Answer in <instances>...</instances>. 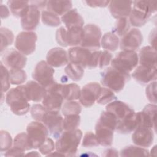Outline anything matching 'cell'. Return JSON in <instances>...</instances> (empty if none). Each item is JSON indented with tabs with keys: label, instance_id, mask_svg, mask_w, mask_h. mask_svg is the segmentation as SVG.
I'll list each match as a JSON object with an SVG mask.
<instances>
[{
	"label": "cell",
	"instance_id": "obj_50",
	"mask_svg": "<svg viewBox=\"0 0 157 157\" xmlns=\"http://www.w3.org/2000/svg\"><path fill=\"white\" fill-rule=\"evenodd\" d=\"M112 59V55L107 50L101 51L99 58V64L98 67L99 68H102L105 66H108Z\"/></svg>",
	"mask_w": 157,
	"mask_h": 157
},
{
	"label": "cell",
	"instance_id": "obj_51",
	"mask_svg": "<svg viewBox=\"0 0 157 157\" xmlns=\"http://www.w3.org/2000/svg\"><path fill=\"white\" fill-rule=\"evenodd\" d=\"M66 28L65 27L61 26L57 29L55 34V39L57 43L64 47H67L66 43Z\"/></svg>",
	"mask_w": 157,
	"mask_h": 157
},
{
	"label": "cell",
	"instance_id": "obj_1",
	"mask_svg": "<svg viewBox=\"0 0 157 157\" xmlns=\"http://www.w3.org/2000/svg\"><path fill=\"white\" fill-rule=\"evenodd\" d=\"M133 6L129 16L130 24L141 27L145 25L151 15L156 11L157 2L155 1L137 0L132 1Z\"/></svg>",
	"mask_w": 157,
	"mask_h": 157
},
{
	"label": "cell",
	"instance_id": "obj_56",
	"mask_svg": "<svg viewBox=\"0 0 157 157\" xmlns=\"http://www.w3.org/2000/svg\"><path fill=\"white\" fill-rule=\"evenodd\" d=\"M156 29H154L150 33L149 36V42L150 44V46L156 48Z\"/></svg>",
	"mask_w": 157,
	"mask_h": 157
},
{
	"label": "cell",
	"instance_id": "obj_35",
	"mask_svg": "<svg viewBox=\"0 0 157 157\" xmlns=\"http://www.w3.org/2000/svg\"><path fill=\"white\" fill-rule=\"evenodd\" d=\"M118 123V119L112 113L108 111H104L101 113L96 124L109 128L115 131Z\"/></svg>",
	"mask_w": 157,
	"mask_h": 157
},
{
	"label": "cell",
	"instance_id": "obj_11",
	"mask_svg": "<svg viewBox=\"0 0 157 157\" xmlns=\"http://www.w3.org/2000/svg\"><path fill=\"white\" fill-rule=\"evenodd\" d=\"M41 122L45 125L50 134L55 139H58L63 132V118L59 112L48 110Z\"/></svg>",
	"mask_w": 157,
	"mask_h": 157
},
{
	"label": "cell",
	"instance_id": "obj_10",
	"mask_svg": "<svg viewBox=\"0 0 157 157\" xmlns=\"http://www.w3.org/2000/svg\"><path fill=\"white\" fill-rule=\"evenodd\" d=\"M37 35L34 31H21L17 36L15 47L25 55L32 54L36 50Z\"/></svg>",
	"mask_w": 157,
	"mask_h": 157
},
{
	"label": "cell",
	"instance_id": "obj_53",
	"mask_svg": "<svg viewBox=\"0 0 157 157\" xmlns=\"http://www.w3.org/2000/svg\"><path fill=\"white\" fill-rule=\"evenodd\" d=\"M6 156H25V151L22 150L15 147L13 146V147L9 149L6 153L4 155Z\"/></svg>",
	"mask_w": 157,
	"mask_h": 157
},
{
	"label": "cell",
	"instance_id": "obj_46",
	"mask_svg": "<svg viewBox=\"0 0 157 157\" xmlns=\"http://www.w3.org/2000/svg\"><path fill=\"white\" fill-rule=\"evenodd\" d=\"M1 151H6L10 149L12 145V139L10 134L6 131L1 130L0 132Z\"/></svg>",
	"mask_w": 157,
	"mask_h": 157
},
{
	"label": "cell",
	"instance_id": "obj_6",
	"mask_svg": "<svg viewBox=\"0 0 157 157\" xmlns=\"http://www.w3.org/2000/svg\"><path fill=\"white\" fill-rule=\"evenodd\" d=\"M62 84L55 82L47 89L42 99V105L50 111L59 112L62 107L64 98L61 93Z\"/></svg>",
	"mask_w": 157,
	"mask_h": 157
},
{
	"label": "cell",
	"instance_id": "obj_5",
	"mask_svg": "<svg viewBox=\"0 0 157 157\" xmlns=\"http://www.w3.org/2000/svg\"><path fill=\"white\" fill-rule=\"evenodd\" d=\"M139 63L137 53L133 50H122L111 61V66L122 72L129 74Z\"/></svg>",
	"mask_w": 157,
	"mask_h": 157
},
{
	"label": "cell",
	"instance_id": "obj_22",
	"mask_svg": "<svg viewBox=\"0 0 157 157\" xmlns=\"http://www.w3.org/2000/svg\"><path fill=\"white\" fill-rule=\"evenodd\" d=\"M26 93L29 101H41L47 93V89L36 81H28L25 85Z\"/></svg>",
	"mask_w": 157,
	"mask_h": 157
},
{
	"label": "cell",
	"instance_id": "obj_3",
	"mask_svg": "<svg viewBox=\"0 0 157 157\" xmlns=\"http://www.w3.org/2000/svg\"><path fill=\"white\" fill-rule=\"evenodd\" d=\"M6 102L10 110L17 115H24L30 109L25 85H20L9 90L6 96Z\"/></svg>",
	"mask_w": 157,
	"mask_h": 157
},
{
	"label": "cell",
	"instance_id": "obj_16",
	"mask_svg": "<svg viewBox=\"0 0 157 157\" xmlns=\"http://www.w3.org/2000/svg\"><path fill=\"white\" fill-rule=\"evenodd\" d=\"M154 140L153 129L146 127H139L134 130L132 135L133 143L137 146L148 148L150 147Z\"/></svg>",
	"mask_w": 157,
	"mask_h": 157
},
{
	"label": "cell",
	"instance_id": "obj_12",
	"mask_svg": "<svg viewBox=\"0 0 157 157\" xmlns=\"http://www.w3.org/2000/svg\"><path fill=\"white\" fill-rule=\"evenodd\" d=\"M1 62L10 69H22L26 66L27 58L18 50L9 48L2 55Z\"/></svg>",
	"mask_w": 157,
	"mask_h": 157
},
{
	"label": "cell",
	"instance_id": "obj_54",
	"mask_svg": "<svg viewBox=\"0 0 157 157\" xmlns=\"http://www.w3.org/2000/svg\"><path fill=\"white\" fill-rule=\"evenodd\" d=\"M85 2L91 7H107L110 1H86Z\"/></svg>",
	"mask_w": 157,
	"mask_h": 157
},
{
	"label": "cell",
	"instance_id": "obj_34",
	"mask_svg": "<svg viewBox=\"0 0 157 157\" xmlns=\"http://www.w3.org/2000/svg\"><path fill=\"white\" fill-rule=\"evenodd\" d=\"M66 75L73 81L80 80L84 75V69L80 65L69 63L64 69Z\"/></svg>",
	"mask_w": 157,
	"mask_h": 157
},
{
	"label": "cell",
	"instance_id": "obj_14",
	"mask_svg": "<svg viewBox=\"0 0 157 157\" xmlns=\"http://www.w3.org/2000/svg\"><path fill=\"white\" fill-rule=\"evenodd\" d=\"M143 41L141 31L137 28L131 29L124 34L120 41V47L122 50H133L138 49Z\"/></svg>",
	"mask_w": 157,
	"mask_h": 157
},
{
	"label": "cell",
	"instance_id": "obj_48",
	"mask_svg": "<svg viewBox=\"0 0 157 157\" xmlns=\"http://www.w3.org/2000/svg\"><path fill=\"white\" fill-rule=\"evenodd\" d=\"M55 148V144L53 142V140L50 138L47 137L45 140L41 144L39 147V151L44 155L47 156L51 153Z\"/></svg>",
	"mask_w": 157,
	"mask_h": 157
},
{
	"label": "cell",
	"instance_id": "obj_31",
	"mask_svg": "<svg viewBox=\"0 0 157 157\" xmlns=\"http://www.w3.org/2000/svg\"><path fill=\"white\" fill-rule=\"evenodd\" d=\"M120 44L118 36L112 32L105 33L101 38V45L102 47L107 51H115Z\"/></svg>",
	"mask_w": 157,
	"mask_h": 157
},
{
	"label": "cell",
	"instance_id": "obj_37",
	"mask_svg": "<svg viewBox=\"0 0 157 157\" xmlns=\"http://www.w3.org/2000/svg\"><path fill=\"white\" fill-rule=\"evenodd\" d=\"M62 113L64 116L69 115H79L82 111L80 102L76 101H67L62 105Z\"/></svg>",
	"mask_w": 157,
	"mask_h": 157
},
{
	"label": "cell",
	"instance_id": "obj_2",
	"mask_svg": "<svg viewBox=\"0 0 157 157\" xmlns=\"http://www.w3.org/2000/svg\"><path fill=\"white\" fill-rule=\"evenodd\" d=\"M82 132L79 129L72 131H64L56 141V150L63 154L65 156H75L82 140Z\"/></svg>",
	"mask_w": 157,
	"mask_h": 157
},
{
	"label": "cell",
	"instance_id": "obj_17",
	"mask_svg": "<svg viewBox=\"0 0 157 157\" xmlns=\"http://www.w3.org/2000/svg\"><path fill=\"white\" fill-rule=\"evenodd\" d=\"M156 107V104H149L144 108L142 111L137 112L139 119V127L154 129L155 131Z\"/></svg>",
	"mask_w": 157,
	"mask_h": 157
},
{
	"label": "cell",
	"instance_id": "obj_15",
	"mask_svg": "<svg viewBox=\"0 0 157 157\" xmlns=\"http://www.w3.org/2000/svg\"><path fill=\"white\" fill-rule=\"evenodd\" d=\"M91 53V50L81 46L72 47L67 52L70 63L78 64L83 69L87 68Z\"/></svg>",
	"mask_w": 157,
	"mask_h": 157
},
{
	"label": "cell",
	"instance_id": "obj_27",
	"mask_svg": "<svg viewBox=\"0 0 157 157\" xmlns=\"http://www.w3.org/2000/svg\"><path fill=\"white\" fill-rule=\"evenodd\" d=\"M113 131L111 129L96 124L95 134L99 145L103 147H110L113 142Z\"/></svg>",
	"mask_w": 157,
	"mask_h": 157
},
{
	"label": "cell",
	"instance_id": "obj_55",
	"mask_svg": "<svg viewBox=\"0 0 157 157\" xmlns=\"http://www.w3.org/2000/svg\"><path fill=\"white\" fill-rule=\"evenodd\" d=\"M102 156H118V151L114 148H107L104 151V153L102 154Z\"/></svg>",
	"mask_w": 157,
	"mask_h": 157
},
{
	"label": "cell",
	"instance_id": "obj_25",
	"mask_svg": "<svg viewBox=\"0 0 157 157\" xmlns=\"http://www.w3.org/2000/svg\"><path fill=\"white\" fill-rule=\"evenodd\" d=\"M139 62L140 65L149 67H156V50L151 46H145L140 51Z\"/></svg>",
	"mask_w": 157,
	"mask_h": 157
},
{
	"label": "cell",
	"instance_id": "obj_39",
	"mask_svg": "<svg viewBox=\"0 0 157 157\" xmlns=\"http://www.w3.org/2000/svg\"><path fill=\"white\" fill-rule=\"evenodd\" d=\"M1 52H2L8 46L12 44L14 35L11 30L7 28L1 27Z\"/></svg>",
	"mask_w": 157,
	"mask_h": 157
},
{
	"label": "cell",
	"instance_id": "obj_33",
	"mask_svg": "<svg viewBox=\"0 0 157 157\" xmlns=\"http://www.w3.org/2000/svg\"><path fill=\"white\" fill-rule=\"evenodd\" d=\"M120 156H148L149 151L147 149L135 145H129L125 147L120 151Z\"/></svg>",
	"mask_w": 157,
	"mask_h": 157
},
{
	"label": "cell",
	"instance_id": "obj_49",
	"mask_svg": "<svg viewBox=\"0 0 157 157\" xmlns=\"http://www.w3.org/2000/svg\"><path fill=\"white\" fill-rule=\"evenodd\" d=\"M146 96L148 100L152 104L156 103V82H151L147 86L145 90Z\"/></svg>",
	"mask_w": 157,
	"mask_h": 157
},
{
	"label": "cell",
	"instance_id": "obj_40",
	"mask_svg": "<svg viewBox=\"0 0 157 157\" xmlns=\"http://www.w3.org/2000/svg\"><path fill=\"white\" fill-rule=\"evenodd\" d=\"M9 76L10 83L16 85L23 83L27 78L26 72L22 69H10Z\"/></svg>",
	"mask_w": 157,
	"mask_h": 157
},
{
	"label": "cell",
	"instance_id": "obj_24",
	"mask_svg": "<svg viewBox=\"0 0 157 157\" xmlns=\"http://www.w3.org/2000/svg\"><path fill=\"white\" fill-rule=\"evenodd\" d=\"M139 127V119L137 112L128 115L118 121L115 130L120 134H129Z\"/></svg>",
	"mask_w": 157,
	"mask_h": 157
},
{
	"label": "cell",
	"instance_id": "obj_60",
	"mask_svg": "<svg viewBox=\"0 0 157 157\" xmlns=\"http://www.w3.org/2000/svg\"><path fill=\"white\" fill-rule=\"evenodd\" d=\"M26 156H40V154L38 153L37 151H31L30 153H28L27 154L25 155Z\"/></svg>",
	"mask_w": 157,
	"mask_h": 157
},
{
	"label": "cell",
	"instance_id": "obj_4",
	"mask_svg": "<svg viewBox=\"0 0 157 157\" xmlns=\"http://www.w3.org/2000/svg\"><path fill=\"white\" fill-rule=\"evenodd\" d=\"M129 79V74L122 72L111 66L106 68L101 73V82L105 87L118 93L123 89Z\"/></svg>",
	"mask_w": 157,
	"mask_h": 157
},
{
	"label": "cell",
	"instance_id": "obj_29",
	"mask_svg": "<svg viewBox=\"0 0 157 157\" xmlns=\"http://www.w3.org/2000/svg\"><path fill=\"white\" fill-rule=\"evenodd\" d=\"M72 7L71 1H48L46 7L48 11L58 16L63 15L70 10Z\"/></svg>",
	"mask_w": 157,
	"mask_h": 157
},
{
	"label": "cell",
	"instance_id": "obj_52",
	"mask_svg": "<svg viewBox=\"0 0 157 157\" xmlns=\"http://www.w3.org/2000/svg\"><path fill=\"white\" fill-rule=\"evenodd\" d=\"M100 53H101V50H95L92 52L91 58H90L88 65L87 66L88 69H94L98 67Z\"/></svg>",
	"mask_w": 157,
	"mask_h": 157
},
{
	"label": "cell",
	"instance_id": "obj_28",
	"mask_svg": "<svg viewBox=\"0 0 157 157\" xmlns=\"http://www.w3.org/2000/svg\"><path fill=\"white\" fill-rule=\"evenodd\" d=\"M83 36V27L75 26L66 29V43L67 46L76 47L81 45Z\"/></svg>",
	"mask_w": 157,
	"mask_h": 157
},
{
	"label": "cell",
	"instance_id": "obj_21",
	"mask_svg": "<svg viewBox=\"0 0 157 157\" xmlns=\"http://www.w3.org/2000/svg\"><path fill=\"white\" fill-rule=\"evenodd\" d=\"M132 77L141 85H145L156 80V67L139 65L132 73Z\"/></svg>",
	"mask_w": 157,
	"mask_h": 157
},
{
	"label": "cell",
	"instance_id": "obj_7",
	"mask_svg": "<svg viewBox=\"0 0 157 157\" xmlns=\"http://www.w3.org/2000/svg\"><path fill=\"white\" fill-rule=\"evenodd\" d=\"M102 32L94 24H88L83 27V36L80 46L90 50H97L101 47Z\"/></svg>",
	"mask_w": 157,
	"mask_h": 157
},
{
	"label": "cell",
	"instance_id": "obj_8",
	"mask_svg": "<svg viewBox=\"0 0 157 157\" xmlns=\"http://www.w3.org/2000/svg\"><path fill=\"white\" fill-rule=\"evenodd\" d=\"M54 73V69L45 61L42 60L36 64L32 77L35 81L47 89L55 83Z\"/></svg>",
	"mask_w": 157,
	"mask_h": 157
},
{
	"label": "cell",
	"instance_id": "obj_38",
	"mask_svg": "<svg viewBox=\"0 0 157 157\" xmlns=\"http://www.w3.org/2000/svg\"><path fill=\"white\" fill-rule=\"evenodd\" d=\"M41 20L45 25L51 27L58 26L61 23V20L59 16L48 10H44L42 12Z\"/></svg>",
	"mask_w": 157,
	"mask_h": 157
},
{
	"label": "cell",
	"instance_id": "obj_47",
	"mask_svg": "<svg viewBox=\"0 0 157 157\" xmlns=\"http://www.w3.org/2000/svg\"><path fill=\"white\" fill-rule=\"evenodd\" d=\"M99 145L96 134L92 132H87L85 134L82 140V146L86 148H91Z\"/></svg>",
	"mask_w": 157,
	"mask_h": 157
},
{
	"label": "cell",
	"instance_id": "obj_59",
	"mask_svg": "<svg viewBox=\"0 0 157 157\" xmlns=\"http://www.w3.org/2000/svg\"><path fill=\"white\" fill-rule=\"evenodd\" d=\"M65 156L63 154L61 153L60 152L58 151L57 150L56 151H54V152H52L51 153H50L49 155H47V156Z\"/></svg>",
	"mask_w": 157,
	"mask_h": 157
},
{
	"label": "cell",
	"instance_id": "obj_32",
	"mask_svg": "<svg viewBox=\"0 0 157 157\" xmlns=\"http://www.w3.org/2000/svg\"><path fill=\"white\" fill-rule=\"evenodd\" d=\"M81 89L75 83L64 84L62 85L61 93L66 101H75L79 99Z\"/></svg>",
	"mask_w": 157,
	"mask_h": 157
},
{
	"label": "cell",
	"instance_id": "obj_57",
	"mask_svg": "<svg viewBox=\"0 0 157 157\" xmlns=\"http://www.w3.org/2000/svg\"><path fill=\"white\" fill-rule=\"evenodd\" d=\"M9 15V10L8 8L3 5L1 4V16L2 18H6Z\"/></svg>",
	"mask_w": 157,
	"mask_h": 157
},
{
	"label": "cell",
	"instance_id": "obj_18",
	"mask_svg": "<svg viewBox=\"0 0 157 157\" xmlns=\"http://www.w3.org/2000/svg\"><path fill=\"white\" fill-rule=\"evenodd\" d=\"M40 17L39 9L36 6L30 4L28 11L21 18L22 28L27 31H32L35 29L39 23Z\"/></svg>",
	"mask_w": 157,
	"mask_h": 157
},
{
	"label": "cell",
	"instance_id": "obj_23",
	"mask_svg": "<svg viewBox=\"0 0 157 157\" xmlns=\"http://www.w3.org/2000/svg\"><path fill=\"white\" fill-rule=\"evenodd\" d=\"M106 111H108L114 115L118 119L121 120L128 115L134 112L129 105L121 101H114L107 104L106 105Z\"/></svg>",
	"mask_w": 157,
	"mask_h": 157
},
{
	"label": "cell",
	"instance_id": "obj_30",
	"mask_svg": "<svg viewBox=\"0 0 157 157\" xmlns=\"http://www.w3.org/2000/svg\"><path fill=\"white\" fill-rule=\"evenodd\" d=\"M7 5L13 16L21 18L29 9V2L26 1H8Z\"/></svg>",
	"mask_w": 157,
	"mask_h": 157
},
{
	"label": "cell",
	"instance_id": "obj_36",
	"mask_svg": "<svg viewBox=\"0 0 157 157\" xmlns=\"http://www.w3.org/2000/svg\"><path fill=\"white\" fill-rule=\"evenodd\" d=\"M13 147L18 148L24 151L33 148L27 133L23 132L18 134L15 136L13 140Z\"/></svg>",
	"mask_w": 157,
	"mask_h": 157
},
{
	"label": "cell",
	"instance_id": "obj_19",
	"mask_svg": "<svg viewBox=\"0 0 157 157\" xmlns=\"http://www.w3.org/2000/svg\"><path fill=\"white\" fill-rule=\"evenodd\" d=\"M67 52L62 48L55 47L50 49L46 56V62L52 67H59L68 64Z\"/></svg>",
	"mask_w": 157,
	"mask_h": 157
},
{
	"label": "cell",
	"instance_id": "obj_45",
	"mask_svg": "<svg viewBox=\"0 0 157 157\" xmlns=\"http://www.w3.org/2000/svg\"><path fill=\"white\" fill-rule=\"evenodd\" d=\"M47 111L48 110L43 105L39 104H33L30 110L32 118L34 120L40 122Z\"/></svg>",
	"mask_w": 157,
	"mask_h": 157
},
{
	"label": "cell",
	"instance_id": "obj_43",
	"mask_svg": "<svg viewBox=\"0 0 157 157\" xmlns=\"http://www.w3.org/2000/svg\"><path fill=\"white\" fill-rule=\"evenodd\" d=\"M131 24L128 18H121L117 20L115 26L114 32L120 37H123L130 30Z\"/></svg>",
	"mask_w": 157,
	"mask_h": 157
},
{
	"label": "cell",
	"instance_id": "obj_58",
	"mask_svg": "<svg viewBox=\"0 0 157 157\" xmlns=\"http://www.w3.org/2000/svg\"><path fill=\"white\" fill-rule=\"evenodd\" d=\"M47 1H30L29 3L36 6L37 7L40 9L44 8L47 5Z\"/></svg>",
	"mask_w": 157,
	"mask_h": 157
},
{
	"label": "cell",
	"instance_id": "obj_42",
	"mask_svg": "<svg viewBox=\"0 0 157 157\" xmlns=\"http://www.w3.org/2000/svg\"><path fill=\"white\" fill-rule=\"evenodd\" d=\"M80 123L79 115H69L63 119V128L64 131H72L77 129Z\"/></svg>",
	"mask_w": 157,
	"mask_h": 157
},
{
	"label": "cell",
	"instance_id": "obj_41",
	"mask_svg": "<svg viewBox=\"0 0 157 157\" xmlns=\"http://www.w3.org/2000/svg\"><path fill=\"white\" fill-rule=\"evenodd\" d=\"M116 99L117 97L113 91L106 87H101L96 102L99 104L105 105L113 101Z\"/></svg>",
	"mask_w": 157,
	"mask_h": 157
},
{
	"label": "cell",
	"instance_id": "obj_26",
	"mask_svg": "<svg viewBox=\"0 0 157 157\" xmlns=\"http://www.w3.org/2000/svg\"><path fill=\"white\" fill-rule=\"evenodd\" d=\"M61 20L64 24L66 29L75 26L83 27L84 25L83 18L77 12L76 9H71L62 15Z\"/></svg>",
	"mask_w": 157,
	"mask_h": 157
},
{
	"label": "cell",
	"instance_id": "obj_9",
	"mask_svg": "<svg viewBox=\"0 0 157 157\" xmlns=\"http://www.w3.org/2000/svg\"><path fill=\"white\" fill-rule=\"evenodd\" d=\"M26 133L32 144L33 148H38L48 137L49 131L40 121H32L26 127Z\"/></svg>",
	"mask_w": 157,
	"mask_h": 157
},
{
	"label": "cell",
	"instance_id": "obj_44",
	"mask_svg": "<svg viewBox=\"0 0 157 157\" xmlns=\"http://www.w3.org/2000/svg\"><path fill=\"white\" fill-rule=\"evenodd\" d=\"M1 91L2 93L9 90L10 86L9 71L1 61Z\"/></svg>",
	"mask_w": 157,
	"mask_h": 157
},
{
	"label": "cell",
	"instance_id": "obj_20",
	"mask_svg": "<svg viewBox=\"0 0 157 157\" xmlns=\"http://www.w3.org/2000/svg\"><path fill=\"white\" fill-rule=\"evenodd\" d=\"M132 6V1H111L109 4V9L112 16L119 19L129 16Z\"/></svg>",
	"mask_w": 157,
	"mask_h": 157
},
{
	"label": "cell",
	"instance_id": "obj_13",
	"mask_svg": "<svg viewBox=\"0 0 157 157\" xmlns=\"http://www.w3.org/2000/svg\"><path fill=\"white\" fill-rule=\"evenodd\" d=\"M101 89L100 84L97 82H90L86 84L81 90L80 103L85 107H91L96 101Z\"/></svg>",
	"mask_w": 157,
	"mask_h": 157
}]
</instances>
